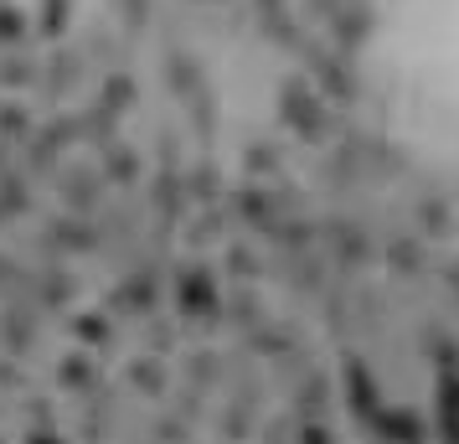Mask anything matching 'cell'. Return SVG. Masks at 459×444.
I'll use <instances>...</instances> for the list:
<instances>
[{"instance_id":"cell-1","label":"cell","mask_w":459,"mask_h":444,"mask_svg":"<svg viewBox=\"0 0 459 444\" xmlns=\"http://www.w3.org/2000/svg\"><path fill=\"white\" fill-rule=\"evenodd\" d=\"M361 99L387 161L459 238V0H377Z\"/></svg>"}]
</instances>
